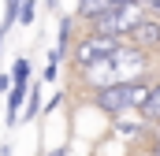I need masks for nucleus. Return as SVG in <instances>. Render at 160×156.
Here are the masks:
<instances>
[{"label": "nucleus", "instance_id": "obj_12", "mask_svg": "<svg viewBox=\"0 0 160 156\" xmlns=\"http://www.w3.org/2000/svg\"><path fill=\"white\" fill-rule=\"evenodd\" d=\"M38 22V0H22L19 4V26H34Z\"/></svg>", "mask_w": 160, "mask_h": 156}, {"label": "nucleus", "instance_id": "obj_3", "mask_svg": "<svg viewBox=\"0 0 160 156\" xmlns=\"http://www.w3.org/2000/svg\"><path fill=\"white\" fill-rule=\"evenodd\" d=\"M142 19H149V7H145L142 0H119L112 11H104L101 19H93L89 30H97V34H112V37H130V30H134Z\"/></svg>", "mask_w": 160, "mask_h": 156}, {"label": "nucleus", "instance_id": "obj_7", "mask_svg": "<svg viewBox=\"0 0 160 156\" xmlns=\"http://www.w3.org/2000/svg\"><path fill=\"white\" fill-rule=\"evenodd\" d=\"M119 0H78V7H75V15H78L82 22H93V19H101L104 11H112Z\"/></svg>", "mask_w": 160, "mask_h": 156}, {"label": "nucleus", "instance_id": "obj_1", "mask_svg": "<svg viewBox=\"0 0 160 156\" xmlns=\"http://www.w3.org/2000/svg\"><path fill=\"white\" fill-rule=\"evenodd\" d=\"M142 75H145V48H138V45H119L108 60L82 71L86 85H93V89H104L116 82H138Z\"/></svg>", "mask_w": 160, "mask_h": 156}, {"label": "nucleus", "instance_id": "obj_5", "mask_svg": "<svg viewBox=\"0 0 160 156\" xmlns=\"http://www.w3.org/2000/svg\"><path fill=\"white\" fill-rule=\"evenodd\" d=\"M130 41H134L138 48H145V52H149V48H160V19H153V15L142 19V22L130 30Z\"/></svg>", "mask_w": 160, "mask_h": 156}, {"label": "nucleus", "instance_id": "obj_2", "mask_svg": "<svg viewBox=\"0 0 160 156\" xmlns=\"http://www.w3.org/2000/svg\"><path fill=\"white\" fill-rule=\"evenodd\" d=\"M149 97V85L138 78V82H116V85H104V89H93V104L108 115H123L127 108H142Z\"/></svg>", "mask_w": 160, "mask_h": 156}, {"label": "nucleus", "instance_id": "obj_16", "mask_svg": "<svg viewBox=\"0 0 160 156\" xmlns=\"http://www.w3.org/2000/svg\"><path fill=\"white\" fill-rule=\"evenodd\" d=\"M48 156H67V149H52V153H48Z\"/></svg>", "mask_w": 160, "mask_h": 156}, {"label": "nucleus", "instance_id": "obj_13", "mask_svg": "<svg viewBox=\"0 0 160 156\" xmlns=\"http://www.w3.org/2000/svg\"><path fill=\"white\" fill-rule=\"evenodd\" d=\"M56 71H60V63H48V67H45V75H41V78H45V82H56Z\"/></svg>", "mask_w": 160, "mask_h": 156}, {"label": "nucleus", "instance_id": "obj_15", "mask_svg": "<svg viewBox=\"0 0 160 156\" xmlns=\"http://www.w3.org/2000/svg\"><path fill=\"white\" fill-rule=\"evenodd\" d=\"M56 4H60V0H45V7H48V11H56Z\"/></svg>", "mask_w": 160, "mask_h": 156}, {"label": "nucleus", "instance_id": "obj_11", "mask_svg": "<svg viewBox=\"0 0 160 156\" xmlns=\"http://www.w3.org/2000/svg\"><path fill=\"white\" fill-rule=\"evenodd\" d=\"M30 75H34L30 60H26V56H19V60L11 63V82H15V85H30Z\"/></svg>", "mask_w": 160, "mask_h": 156}, {"label": "nucleus", "instance_id": "obj_4", "mask_svg": "<svg viewBox=\"0 0 160 156\" xmlns=\"http://www.w3.org/2000/svg\"><path fill=\"white\" fill-rule=\"evenodd\" d=\"M119 45H123V37H112V34H97V30H89L82 41L71 45V67H75V71H86V67L108 60Z\"/></svg>", "mask_w": 160, "mask_h": 156}, {"label": "nucleus", "instance_id": "obj_17", "mask_svg": "<svg viewBox=\"0 0 160 156\" xmlns=\"http://www.w3.org/2000/svg\"><path fill=\"white\" fill-rule=\"evenodd\" d=\"M0 156H11V149H8V145H0Z\"/></svg>", "mask_w": 160, "mask_h": 156}, {"label": "nucleus", "instance_id": "obj_18", "mask_svg": "<svg viewBox=\"0 0 160 156\" xmlns=\"http://www.w3.org/2000/svg\"><path fill=\"white\" fill-rule=\"evenodd\" d=\"M153 156H160V141H157V145H153Z\"/></svg>", "mask_w": 160, "mask_h": 156}, {"label": "nucleus", "instance_id": "obj_14", "mask_svg": "<svg viewBox=\"0 0 160 156\" xmlns=\"http://www.w3.org/2000/svg\"><path fill=\"white\" fill-rule=\"evenodd\" d=\"M11 89V75H0V93H8Z\"/></svg>", "mask_w": 160, "mask_h": 156}, {"label": "nucleus", "instance_id": "obj_19", "mask_svg": "<svg viewBox=\"0 0 160 156\" xmlns=\"http://www.w3.org/2000/svg\"><path fill=\"white\" fill-rule=\"evenodd\" d=\"M157 141H160V123H157Z\"/></svg>", "mask_w": 160, "mask_h": 156}, {"label": "nucleus", "instance_id": "obj_8", "mask_svg": "<svg viewBox=\"0 0 160 156\" xmlns=\"http://www.w3.org/2000/svg\"><path fill=\"white\" fill-rule=\"evenodd\" d=\"M26 93H30V85H15V82H11V89H8V112H4L8 126H15V123H19V112H22Z\"/></svg>", "mask_w": 160, "mask_h": 156}, {"label": "nucleus", "instance_id": "obj_6", "mask_svg": "<svg viewBox=\"0 0 160 156\" xmlns=\"http://www.w3.org/2000/svg\"><path fill=\"white\" fill-rule=\"evenodd\" d=\"M71 30H75V19H71V15H60V26H56V48H48V63H60V60L71 52Z\"/></svg>", "mask_w": 160, "mask_h": 156}, {"label": "nucleus", "instance_id": "obj_9", "mask_svg": "<svg viewBox=\"0 0 160 156\" xmlns=\"http://www.w3.org/2000/svg\"><path fill=\"white\" fill-rule=\"evenodd\" d=\"M41 115V85H30V93H26V108L19 112V119H38Z\"/></svg>", "mask_w": 160, "mask_h": 156}, {"label": "nucleus", "instance_id": "obj_10", "mask_svg": "<svg viewBox=\"0 0 160 156\" xmlns=\"http://www.w3.org/2000/svg\"><path fill=\"white\" fill-rule=\"evenodd\" d=\"M142 115L160 123V82L157 85H149V97H145V104H142Z\"/></svg>", "mask_w": 160, "mask_h": 156}]
</instances>
